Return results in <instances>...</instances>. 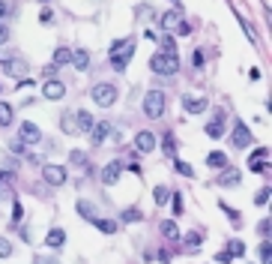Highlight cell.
Here are the masks:
<instances>
[{"mask_svg": "<svg viewBox=\"0 0 272 264\" xmlns=\"http://www.w3.org/2000/svg\"><path fill=\"white\" fill-rule=\"evenodd\" d=\"M6 42H9V24L0 21V45H6Z\"/></svg>", "mask_w": 272, "mask_h": 264, "instance_id": "40", "label": "cell"}, {"mask_svg": "<svg viewBox=\"0 0 272 264\" xmlns=\"http://www.w3.org/2000/svg\"><path fill=\"white\" fill-rule=\"evenodd\" d=\"M218 204H221V210H224V213H227V216H230L233 222H240V213H237V210H230V207H227L224 201H218Z\"/></svg>", "mask_w": 272, "mask_h": 264, "instance_id": "43", "label": "cell"}, {"mask_svg": "<svg viewBox=\"0 0 272 264\" xmlns=\"http://www.w3.org/2000/svg\"><path fill=\"white\" fill-rule=\"evenodd\" d=\"M191 63H194V66H204V51H201V48L194 51V60H191Z\"/></svg>", "mask_w": 272, "mask_h": 264, "instance_id": "49", "label": "cell"}, {"mask_svg": "<svg viewBox=\"0 0 272 264\" xmlns=\"http://www.w3.org/2000/svg\"><path fill=\"white\" fill-rule=\"evenodd\" d=\"M159 51H177L174 48V39H171V36H165V39H162V48Z\"/></svg>", "mask_w": 272, "mask_h": 264, "instance_id": "45", "label": "cell"}, {"mask_svg": "<svg viewBox=\"0 0 272 264\" xmlns=\"http://www.w3.org/2000/svg\"><path fill=\"white\" fill-rule=\"evenodd\" d=\"M174 168H177V171H180L182 177H188V180L194 177V168H191L188 162H182V159H174Z\"/></svg>", "mask_w": 272, "mask_h": 264, "instance_id": "29", "label": "cell"}, {"mask_svg": "<svg viewBox=\"0 0 272 264\" xmlns=\"http://www.w3.org/2000/svg\"><path fill=\"white\" fill-rule=\"evenodd\" d=\"M207 165L210 168H227V156L221 153V150H212V153L207 156Z\"/></svg>", "mask_w": 272, "mask_h": 264, "instance_id": "24", "label": "cell"}, {"mask_svg": "<svg viewBox=\"0 0 272 264\" xmlns=\"http://www.w3.org/2000/svg\"><path fill=\"white\" fill-rule=\"evenodd\" d=\"M215 261H218V264H227V261H230V255H227V252H218V255H215Z\"/></svg>", "mask_w": 272, "mask_h": 264, "instance_id": "50", "label": "cell"}, {"mask_svg": "<svg viewBox=\"0 0 272 264\" xmlns=\"http://www.w3.org/2000/svg\"><path fill=\"white\" fill-rule=\"evenodd\" d=\"M177 33H180V36H188V33H191V27H188L185 21H180V24H177Z\"/></svg>", "mask_w": 272, "mask_h": 264, "instance_id": "48", "label": "cell"}, {"mask_svg": "<svg viewBox=\"0 0 272 264\" xmlns=\"http://www.w3.org/2000/svg\"><path fill=\"white\" fill-rule=\"evenodd\" d=\"M60 126H63V132H69V135H75V117H72V114H63V120H60Z\"/></svg>", "mask_w": 272, "mask_h": 264, "instance_id": "34", "label": "cell"}, {"mask_svg": "<svg viewBox=\"0 0 272 264\" xmlns=\"http://www.w3.org/2000/svg\"><path fill=\"white\" fill-rule=\"evenodd\" d=\"M6 15H12V6L6 3V0H0V21H3Z\"/></svg>", "mask_w": 272, "mask_h": 264, "instance_id": "42", "label": "cell"}, {"mask_svg": "<svg viewBox=\"0 0 272 264\" xmlns=\"http://www.w3.org/2000/svg\"><path fill=\"white\" fill-rule=\"evenodd\" d=\"M93 225H96L102 234H117V228H120V225H117L114 219H102V216H96V219H93Z\"/></svg>", "mask_w": 272, "mask_h": 264, "instance_id": "21", "label": "cell"}, {"mask_svg": "<svg viewBox=\"0 0 272 264\" xmlns=\"http://www.w3.org/2000/svg\"><path fill=\"white\" fill-rule=\"evenodd\" d=\"M72 63V48H57L54 51V66H66Z\"/></svg>", "mask_w": 272, "mask_h": 264, "instance_id": "27", "label": "cell"}, {"mask_svg": "<svg viewBox=\"0 0 272 264\" xmlns=\"http://www.w3.org/2000/svg\"><path fill=\"white\" fill-rule=\"evenodd\" d=\"M141 219H144L141 210H135V207H126L123 210V222H141Z\"/></svg>", "mask_w": 272, "mask_h": 264, "instance_id": "31", "label": "cell"}, {"mask_svg": "<svg viewBox=\"0 0 272 264\" xmlns=\"http://www.w3.org/2000/svg\"><path fill=\"white\" fill-rule=\"evenodd\" d=\"M12 255V243L6 237H0V258H9Z\"/></svg>", "mask_w": 272, "mask_h": 264, "instance_id": "38", "label": "cell"}, {"mask_svg": "<svg viewBox=\"0 0 272 264\" xmlns=\"http://www.w3.org/2000/svg\"><path fill=\"white\" fill-rule=\"evenodd\" d=\"M266 201H269V186H263V189L254 195V204H257V207H266Z\"/></svg>", "mask_w": 272, "mask_h": 264, "instance_id": "36", "label": "cell"}, {"mask_svg": "<svg viewBox=\"0 0 272 264\" xmlns=\"http://www.w3.org/2000/svg\"><path fill=\"white\" fill-rule=\"evenodd\" d=\"M93 114L90 111H78L75 114V135H90V129H93Z\"/></svg>", "mask_w": 272, "mask_h": 264, "instance_id": "13", "label": "cell"}, {"mask_svg": "<svg viewBox=\"0 0 272 264\" xmlns=\"http://www.w3.org/2000/svg\"><path fill=\"white\" fill-rule=\"evenodd\" d=\"M165 108H168V96H165L162 90H150V93L144 96V114H147L150 120H159V117L165 114Z\"/></svg>", "mask_w": 272, "mask_h": 264, "instance_id": "4", "label": "cell"}, {"mask_svg": "<svg viewBox=\"0 0 272 264\" xmlns=\"http://www.w3.org/2000/svg\"><path fill=\"white\" fill-rule=\"evenodd\" d=\"M18 141L21 144H39L42 141V129L30 120H24V123H18Z\"/></svg>", "mask_w": 272, "mask_h": 264, "instance_id": "6", "label": "cell"}, {"mask_svg": "<svg viewBox=\"0 0 272 264\" xmlns=\"http://www.w3.org/2000/svg\"><path fill=\"white\" fill-rule=\"evenodd\" d=\"M120 174H123V162L117 159V162H108L105 168H102V183L105 186H114L117 180H120Z\"/></svg>", "mask_w": 272, "mask_h": 264, "instance_id": "12", "label": "cell"}, {"mask_svg": "<svg viewBox=\"0 0 272 264\" xmlns=\"http://www.w3.org/2000/svg\"><path fill=\"white\" fill-rule=\"evenodd\" d=\"M182 21V15L180 12H165L162 18H159V24H162V30H171V27H177Z\"/></svg>", "mask_w": 272, "mask_h": 264, "instance_id": "25", "label": "cell"}, {"mask_svg": "<svg viewBox=\"0 0 272 264\" xmlns=\"http://www.w3.org/2000/svg\"><path fill=\"white\" fill-rule=\"evenodd\" d=\"M269 258H272V246H269V240H263V243H260V261L269 264Z\"/></svg>", "mask_w": 272, "mask_h": 264, "instance_id": "37", "label": "cell"}, {"mask_svg": "<svg viewBox=\"0 0 272 264\" xmlns=\"http://www.w3.org/2000/svg\"><path fill=\"white\" fill-rule=\"evenodd\" d=\"M39 3H51V0H39Z\"/></svg>", "mask_w": 272, "mask_h": 264, "instance_id": "51", "label": "cell"}, {"mask_svg": "<svg viewBox=\"0 0 272 264\" xmlns=\"http://www.w3.org/2000/svg\"><path fill=\"white\" fill-rule=\"evenodd\" d=\"M21 216H24V207H21V204L15 201V204H12V219H15V225L21 222Z\"/></svg>", "mask_w": 272, "mask_h": 264, "instance_id": "41", "label": "cell"}, {"mask_svg": "<svg viewBox=\"0 0 272 264\" xmlns=\"http://www.w3.org/2000/svg\"><path fill=\"white\" fill-rule=\"evenodd\" d=\"M90 96H93V102H96L99 108H111V105L117 102V96H120V90H117L114 81H99V84H93Z\"/></svg>", "mask_w": 272, "mask_h": 264, "instance_id": "3", "label": "cell"}, {"mask_svg": "<svg viewBox=\"0 0 272 264\" xmlns=\"http://www.w3.org/2000/svg\"><path fill=\"white\" fill-rule=\"evenodd\" d=\"M162 147H165V153H168V156H177V138H174L171 132L165 135V141H162Z\"/></svg>", "mask_w": 272, "mask_h": 264, "instance_id": "30", "label": "cell"}, {"mask_svg": "<svg viewBox=\"0 0 272 264\" xmlns=\"http://www.w3.org/2000/svg\"><path fill=\"white\" fill-rule=\"evenodd\" d=\"M72 66H75L78 72H84V69H90V51H84V48H78V51H72Z\"/></svg>", "mask_w": 272, "mask_h": 264, "instance_id": "19", "label": "cell"}, {"mask_svg": "<svg viewBox=\"0 0 272 264\" xmlns=\"http://www.w3.org/2000/svg\"><path fill=\"white\" fill-rule=\"evenodd\" d=\"M42 96H45V99H51V102H57V99H63V96H66V84H63L60 78H51V81H45V84H42Z\"/></svg>", "mask_w": 272, "mask_h": 264, "instance_id": "8", "label": "cell"}, {"mask_svg": "<svg viewBox=\"0 0 272 264\" xmlns=\"http://www.w3.org/2000/svg\"><path fill=\"white\" fill-rule=\"evenodd\" d=\"M111 123L108 120H99V123H93V129H90V144H102L108 135H111Z\"/></svg>", "mask_w": 272, "mask_h": 264, "instance_id": "17", "label": "cell"}, {"mask_svg": "<svg viewBox=\"0 0 272 264\" xmlns=\"http://www.w3.org/2000/svg\"><path fill=\"white\" fill-rule=\"evenodd\" d=\"M171 201H174V213L180 216V213H182V195H180V192H174V195H171Z\"/></svg>", "mask_w": 272, "mask_h": 264, "instance_id": "39", "label": "cell"}, {"mask_svg": "<svg viewBox=\"0 0 272 264\" xmlns=\"http://www.w3.org/2000/svg\"><path fill=\"white\" fill-rule=\"evenodd\" d=\"M12 120H15L12 105L9 102H0V126H12Z\"/></svg>", "mask_w": 272, "mask_h": 264, "instance_id": "22", "label": "cell"}, {"mask_svg": "<svg viewBox=\"0 0 272 264\" xmlns=\"http://www.w3.org/2000/svg\"><path fill=\"white\" fill-rule=\"evenodd\" d=\"M42 180L51 183V186H63L69 180V174H66L63 165H42Z\"/></svg>", "mask_w": 272, "mask_h": 264, "instance_id": "7", "label": "cell"}, {"mask_svg": "<svg viewBox=\"0 0 272 264\" xmlns=\"http://www.w3.org/2000/svg\"><path fill=\"white\" fill-rule=\"evenodd\" d=\"M198 243H201V234H185V246H191V249H194Z\"/></svg>", "mask_w": 272, "mask_h": 264, "instance_id": "44", "label": "cell"}, {"mask_svg": "<svg viewBox=\"0 0 272 264\" xmlns=\"http://www.w3.org/2000/svg\"><path fill=\"white\" fill-rule=\"evenodd\" d=\"M78 213H81L84 219H96V210L90 207V201H78Z\"/></svg>", "mask_w": 272, "mask_h": 264, "instance_id": "32", "label": "cell"}, {"mask_svg": "<svg viewBox=\"0 0 272 264\" xmlns=\"http://www.w3.org/2000/svg\"><path fill=\"white\" fill-rule=\"evenodd\" d=\"M159 228H162V234H165L168 240H177V237H180V228H177V222H174V219H162Z\"/></svg>", "mask_w": 272, "mask_h": 264, "instance_id": "23", "label": "cell"}, {"mask_svg": "<svg viewBox=\"0 0 272 264\" xmlns=\"http://www.w3.org/2000/svg\"><path fill=\"white\" fill-rule=\"evenodd\" d=\"M9 147H12V153H18V156H33V153H30V150H27V144H21L18 138H15V141H12Z\"/></svg>", "mask_w": 272, "mask_h": 264, "instance_id": "33", "label": "cell"}, {"mask_svg": "<svg viewBox=\"0 0 272 264\" xmlns=\"http://www.w3.org/2000/svg\"><path fill=\"white\" fill-rule=\"evenodd\" d=\"M204 132H207L210 138H221V135H224V111H215V117L204 126Z\"/></svg>", "mask_w": 272, "mask_h": 264, "instance_id": "16", "label": "cell"}, {"mask_svg": "<svg viewBox=\"0 0 272 264\" xmlns=\"http://www.w3.org/2000/svg\"><path fill=\"white\" fill-rule=\"evenodd\" d=\"M63 243H66V228H51V231H48V237H45V246L60 249Z\"/></svg>", "mask_w": 272, "mask_h": 264, "instance_id": "20", "label": "cell"}, {"mask_svg": "<svg viewBox=\"0 0 272 264\" xmlns=\"http://www.w3.org/2000/svg\"><path fill=\"white\" fill-rule=\"evenodd\" d=\"M254 141V135H251V129L242 123V120H233V135H230V147H237V150H242V147H248Z\"/></svg>", "mask_w": 272, "mask_h": 264, "instance_id": "5", "label": "cell"}, {"mask_svg": "<svg viewBox=\"0 0 272 264\" xmlns=\"http://www.w3.org/2000/svg\"><path fill=\"white\" fill-rule=\"evenodd\" d=\"M51 18H54V12H51V9H48V6H45V9H42V12H39V21H45V24H48V21H51Z\"/></svg>", "mask_w": 272, "mask_h": 264, "instance_id": "47", "label": "cell"}, {"mask_svg": "<svg viewBox=\"0 0 272 264\" xmlns=\"http://www.w3.org/2000/svg\"><path fill=\"white\" fill-rule=\"evenodd\" d=\"M269 228H272V222H269V219H263V222H260V225H257V231H260V234H263V237H266V234H269Z\"/></svg>", "mask_w": 272, "mask_h": 264, "instance_id": "46", "label": "cell"}, {"mask_svg": "<svg viewBox=\"0 0 272 264\" xmlns=\"http://www.w3.org/2000/svg\"><path fill=\"white\" fill-rule=\"evenodd\" d=\"M0 93H3V84H0Z\"/></svg>", "mask_w": 272, "mask_h": 264, "instance_id": "52", "label": "cell"}, {"mask_svg": "<svg viewBox=\"0 0 272 264\" xmlns=\"http://www.w3.org/2000/svg\"><path fill=\"white\" fill-rule=\"evenodd\" d=\"M135 57V39H114L111 42V66L114 72H123Z\"/></svg>", "mask_w": 272, "mask_h": 264, "instance_id": "1", "label": "cell"}, {"mask_svg": "<svg viewBox=\"0 0 272 264\" xmlns=\"http://www.w3.org/2000/svg\"><path fill=\"white\" fill-rule=\"evenodd\" d=\"M266 156H269V147H260L248 156V168L251 171H260V174H269V165H266Z\"/></svg>", "mask_w": 272, "mask_h": 264, "instance_id": "11", "label": "cell"}, {"mask_svg": "<svg viewBox=\"0 0 272 264\" xmlns=\"http://www.w3.org/2000/svg\"><path fill=\"white\" fill-rule=\"evenodd\" d=\"M69 162L78 165V168H87V153H84V150H72V153H69Z\"/></svg>", "mask_w": 272, "mask_h": 264, "instance_id": "28", "label": "cell"}, {"mask_svg": "<svg viewBox=\"0 0 272 264\" xmlns=\"http://www.w3.org/2000/svg\"><path fill=\"white\" fill-rule=\"evenodd\" d=\"M12 183H15V174L0 168V198H12Z\"/></svg>", "mask_w": 272, "mask_h": 264, "instance_id": "18", "label": "cell"}, {"mask_svg": "<svg viewBox=\"0 0 272 264\" xmlns=\"http://www.w3.org/2000/svg\"><path fill=\"white\" fill-rule=\"evenodd\" d=\"M152 195H155V201H159V204H165V201L171 198V192L165 189V186H155V189H152Z\"/></svg>", "mask_w": 272, "mask_h": 264, "instance_id": "35", "label": "cell"}, {"mask_svg": "<svg viewBox=\"0 0 272 264\" xmlns=\"http://www.w3.org/2000/svg\"><path fill=\"white\" fill-rule=\"evenodd\" d=\"M182 108L188 111V114H201V111L210 108V102L204 96H182Z\"/></svg>", "mask_w": 272, "mask_h": 264, "instance_id": "15", "label": "cell"}, {"mask_svg": "<svg viewBox=\"0 0 272 264\" xmlns=\"http://www.w3.org/2000/svg\"><path fill=\"white\" fill-rule=\"evenodd\" d=\"M240 180H242V174H240V168H221V174L215 177V186H240Z\"/></svg>", "mask_w": 272, "mask_h": 264, "instance_id": "14", "label": "cell"}, {"mask_svg": "<svg viewBox=\"0 0 272 264\" xmlns=\"http://www.w3.org/2000/svg\"><path fill=\"white\" fill-rule=\"evenodd\" d=\"M150 69L159 75H177L180 72V54L177 51H155L150 60Z\"/></svg>", "mask_w": 272, "mask_h": 264, "instance_id": "2", "label": "cell"}, {"mask_svg": "<svg viewBox=\"0 0 272 264\" xmlns=\"http://www.w3.org/2000/svg\"><path fill=\"white\" fill-rule=\"evenodd\" d=\"M224 252H227L230 258H242V255H245V243H242V240H230Z\"/></svg>", "mask_w": 272, "mask_h": 264, "instance_id": "26", "label": "cell"}, {"mask_svg": "<svg viewBox=\"0 0 272 264\" xmlns=\"http://www.w3.org/2000/svg\"><path fill=\"white\" fill-rule=\"evenodd\" d=\"M135 150H138V153H152V150H155V135L150 129H141L135 135Z\"/></svg>", "mask_w": 272, "mask_h": 264, "instance_id": "10", "label": "cell"}, {"mask_svg": "<svg viewBox=\"0 0 272 264\" xmlns=\"http://www.w3.org/2000/svg\"><path fill=\"white\" fill-rule=\"evenodd\" d=\"M3 63V69H6V75H12V78H24L27 75V60H21V57H9V60H0Z\"/></svg>", "mask_w": 272, "mask_h": 264, "instance_id": "9", "label": "cell"}]
</instances>
